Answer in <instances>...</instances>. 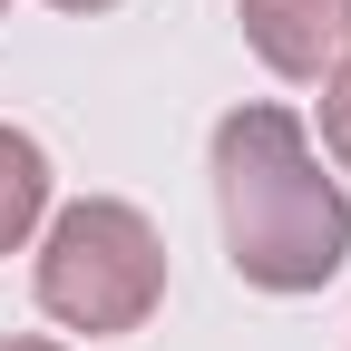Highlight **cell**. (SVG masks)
<instances>
[{
	"mask_svg": "<svg viewBox=\"0 0 351 351\" xmlns=\"http://www.w3.org/2000/svg\"><path fill=\"white\" fill-rule=\"evenodd\" d=\"M215 205L234 274L263 293H322L351 263V195L302 147L293 108H234L215 127Z\"/></svg>",
	"mask_w": 351,
	"mask_h": 351,
	"instance_id": "6da1fadb",
	"label": "cell"
},
{
	"mask_svg": "<svg viewBox=\"0 0 351 351\" xmlns=\"http://www.w3.org/2000/svg\"><path fill=\"white\" fill-rule=\"evenodd\" d=\"M39 302L69 322V332H137L156 302H166V244L137 205L117 195H88L69 205L49 244H39Z\"/></svg>",
	"mask_w": 351,
	"mask_h": 351,
	"instance_id": "7a4b0ae2",
	"label": "cell"
},
{
	"mask_svg": "<svg viewBox=\"0 0 351 351\" xmlns=\"http://www.w3.org/2000/svg\"><path fill=\"white\" fill-rule=\"evenodd\" d=\"M244 39L283 78H332L351 59V0H244Z\"/></svg>",
	"mask_w": 351,
	"mask_h": 351,
	"instance_id": "3957f363",
	"label": "cell"
},
{
	"mask_svg": "<svg viewBox=\"0 0 351 351\" xmlns=\"http://www.w3.org/2000/svg\"><path fill=\"white\" fill-rule=\"evenodd\" d=\"M39 215H49V156H39V137L0 127V254L29 244Z\"/></svg>",
	"mask_w": 351,
	"mask_h": 351,
	"instance_id": "277c9868",
	"label": "cell"
},
{
	"mask_svg": "<svg viewBox=\"0 0 351 351\" xmlns=\"http://www.w3.org/2000/svg\"><path fill=\"white\" fill-rule=\"evenodd\" d=\"M322 137H332V156L351 166V59L332 69V88H322Z\"/></svg>",
	"mask_w": 351,
	"mask_h": 351,
	"instance_id": "5b68a950",
	"label": "cell"
},
{
	"mask_svg": "<svg viewBox=\"0 0 351 351\" xmlns=\"http://www.w3.org/2000/svg\"><path fill=\"white\" fill-rule=\"evenodd\" d=\"M49 10H108V0H49Z\"/></svg>",
	"mask_w": 351,
	"mask_h": 351,
	"instance_id": "8992f818",
	"label": "cell"
},
{
	"mask_svg": "<svg viewBox=\"0 0 351 351\" xmlns=\"http://www.w3.org/2000/svg\"><path fill=\"white\" fill-rule=\"evenodd\" d=\"M0 351H59V341H0Z\"/></svg>",
	"mask_w": 351,
	"mask_h": 351,
	"instance_id": "52a82bcc",
	"label": "cell"
},
{
	"mask_svg": "<svg viewBox=\"0 0 351 351\" xmlns=\"http://www.w3.org/2000/svg\"><path fill=\"white\" fill-rule=\"evenodd\" d=\"M0 10H10V0H0Z\"/></svg>",
	"mask_w": 351,
	"mask_h": 351,
	"instance_id": "ba28073f",
	"label": "cell"
}]
</instances>
